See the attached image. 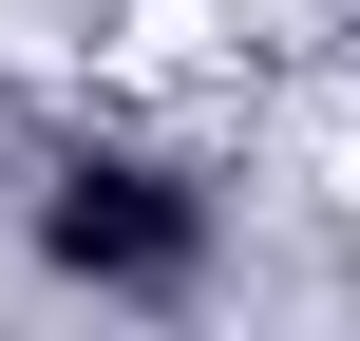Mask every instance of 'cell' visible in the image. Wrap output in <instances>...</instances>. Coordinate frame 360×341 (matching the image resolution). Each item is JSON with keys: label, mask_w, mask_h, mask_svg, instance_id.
<instances>
[{"label": "cell", "mask_w": 360, "mask_h": 341, "mask_svg": "<svg viewBox=\"0 0 360 341\" xmlns=\"http://www.w3.org/2000/svg\"><path fill=\"white\" fill-rule=\"evenodd\" d=\"M38 247H57L76 285H190V247H209V209H190L171 171H57V209H38Z\"/></svg>", "instance_id": "obj_1"}]
</instances>
